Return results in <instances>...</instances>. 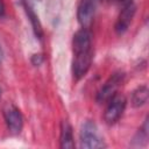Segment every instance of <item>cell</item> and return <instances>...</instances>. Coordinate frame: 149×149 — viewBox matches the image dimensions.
Masks as SVG:
<instances>
[{
  "label": "cell",
  "mask_w": 149,
  "mask_h": 149,
  "mask_svg": "<svg viewBox=\"0 0 149 149\" xmlns=\"http://www.w3.org/2000/svg\"><path fill=\"white\" fill-rule=\"evenodd\" d=\"M79 139L80 147L84 149H99L106 147L97 125L90 120L83 123L79 133Z\"/></svg>",
  "instance_id": "6da1fadb"
},
{
  "label": "cell",
  "mask_w": 149,
  "mask_h": 149,
  "mask_svg": "<svg viewBox=\"0 0 149 149\" xmlns=\"http://www.w3.org/2000/svg\"><path fill=\"white\" fill-rule=\"evenodd\" d=\"M126 98L125 95L122 94H114L109 100H108V105L106 107V111H105V115H104V119L107 123L112 125L114 123L115 121L119 120V118L122 115L123 111H125V107H126Z\"/></svg>",
  "instance_id": "7a4b0ae2"
},
{
  "label": "cell",
  "mask_w": 149,
  "mask_h": 149,
  "mask_svg": "<svg viewBox=\"0 0 149 149\" xmlns=\"http://www.w3.org/2000/svg\"><path fill=\"white\" fill-rule=\"evenodd\" d=\"M125 74L122 72H115L114 74H112L107 81L101 86V88L99 90L98 94H97V101L99 104L106 102L108 101L118 91L119 86L121 85L122 80H123Z\"/></svg>",
  "instance_id": "3957f363"
},
{
  "label": "cell",
  "mask_w": 149,
  "mask_h": 149,
  "mask_svg": "<svg viewBox=\"0 0 149 149\" xmlns=\"http://www.w3.org/2000/svg\"><path fill=\"white\" fill-rule=\"evenodd\" d=\"M73 62H72V72H73V77L76 79H80L81 77H84L86 74V72L88 71L92 59H93V52L92 49L91 50H86V51H80V52H76L73 54Z\"/></svg>",
  "instance_id": "277c9868"
},
{
  "label": "cell",
  "mask_w": 149,
  "mask_h": 149,
  "mask_svg": "<svg viewBox=\"0 0 149 149\" xmlns=\"http://www.w3.org/2000/svg\"><path fill=\"white\" fill-rule=\"evenodd\" d=\"M98 2L99 0H80L77 17L83 28H90L98 7Z\"/></svg>",
  "instance_id": "5b68a950"
},
{
  "label": "cell",
  "mask_w": 149,
  "mask_h": 149,
  "mask_svg": "<svg viewBox=\"0 0 149 149\" xmlns=\"http://www.w3.org/2000/svg\"><path fill=\"white\" fill-rule=\"evenodd\" d=\"M3 115L9 132L12 134H19L23 125V119L20 111L13 105H7V107L3 111Z\"/></svg>",
  "instance_id": "8992f818"
},
{
  "label": "cell",
  "mask_w": 149,
  "mask_h": 149,
  "mask_svg": "<svg viewBox=\"0 0 149 149\" xmlns=\"http://www.w3.org/2000/svg\"><path fill=\"white\" fill-rule=\"evenodd\" d=\"M135 12H136V6L133 2L123 6V8L116 20V23H115V31L118 34L121 35L128 29L134 15H135Z\"/></svg>",
  "instance_id": "52a82bcc"
},
{
  "label": "cell",
  "mask_w": 149,
  "mask_h": 149,
  "mask_svg": "<svg viewBox=\"0 0 149 149\" xmlns=\"http://www.w3.org/2000/svg\"><path fill=\"white\" fill-rule=\"evenodd\" d=\"M91 44H92V36L88 30V28H81L79 29L72 41V48H73V54L80 52V51H86L91 50Z\"/></svg>",
  "instance_id": "ba28073f"
},
{
  "label": "cell",
  "mask_w": 149,
  "mask_h": 149,
  "mask_svg": "<svg viewBox=\"0 0 149 149\" xmlns=\"http://www.w3.org/2000/svg\"><path fill=\"white\" fill-rule=\"evenodd\" d=\"M61 148L72 149L74 148V142L72 137V128L68 121H62L61 123Z\"/></svg>",
  "instance_id": "9c48e42d"
},
{
  "label": "cell",
  "mask_w": 149,
  "mask_h": 149,
  "mask_svg": "<svg viewBox=\"0 0 149 149\" xmlns=\"http://www.w3.org/2000/svg\"><path fill=\"white\" fill-rule=\"evenodd\" d=\"M148 97H149V91L148 87L146 85L137 87L132 95V105L134 107H141L143 106L147 101H148Z\"/></svg>",
  "instance_id": "30bf717a"
},
{
  "label": "cell",
  "mask_w": 149,
  "mask_h": 149,
  "mask_svg": "<svg viewBox=\"0 0 149 149\" xmlns=\"http://www.w3.org/2000/svg\"><path fill=\"white\" fill-rule=\"evenodd\" d=\"M24 8H26V12H27L28 19H29L30 22H31V26H33V29H34L35 35H36L38 38H42L43 31H42V26H41V23H40V20H38V17H37V15L34 13L33 8H31L27 2H24Z\"/></svg>",
  "instance_id": "8fae6325"
},
{
  "label": "cell",
  "mask_w": 149,
  "mask_h": 149,
  "mask_svg": "<svg viewBox=\"0 0 149 149\" xmlns=\"http://www.w3.org/2000/svg\"><path fill=\"white\" fill-rule=\"evenodd\" d=\"M31 63L35 65V66H38L43 63V56L41 54H35L31 56Z\"/></svg>",
  "instance_id": "7c38bea8"
},
{
  "label": "cell",
  "mask_w": 149,
  "mask_h": 149,
  "mask_svg": "<svg viewBox=\"0 0 149 149\" xmlns=\"http://www.w3.org/2000/svg\"><path fill=\"white\" fill-rule=\"evenodd\" d=\"M109 1L113 3H116V5H122V6H126V5L133 2V0H109Z\"/></svg>",
  "instance_id": "4fadbf2b"
},
{
  "label": "cell",
  "mask_w": 149,
  "mask_h": 149,
  "mask_svg": "<svg viewBox=\"0 0 149 149\" xmlns=\"http://www.w3.org/2000/svg\"><path fill=\"white\" fill-rule=\"evenodd\" d=\"M5 13V3L2 0H0V16H2Z\"/></svg>",
  "instance_id": "5bb4252c"
},
{
  "label": "cell",
  "mask_w": 149,
  "mask_h": 149,
  "mask_svg": "<svg viewBox=\"0 0 149 149\" xmlns=\"http://www.w3.org/2000/svg\"><path fill=\"white\" fill-rule=\"evenodd\" d=\"M1 59H2V50L0 48V62H1Z\"/></svg>",
  "instance_id": "9a60e30c"
},
{
  "label": "cell",
  "mask_w": 149,
  "mask_h": 149,
  "mask_svg": "<svg viewBox=\"0 0 149 149\" xmlns=\"http://www.w3.org/2000/svg\"><path fill=\"white\" fill-rule=\"evenodd\" d=\"M0 97H1V88H0Z\"/></svg>",
  "instance_id": "2e32d148"
}]
</instances>
